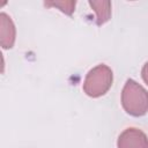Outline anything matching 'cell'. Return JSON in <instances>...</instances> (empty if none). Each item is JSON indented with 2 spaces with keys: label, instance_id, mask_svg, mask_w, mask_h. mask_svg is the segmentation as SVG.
Here are the masks:
<instances>
[{
  "label": "cell",
  "instance_id": "cell-1",
  "mask_svg": "<svg viewBox=\"0 0 148 148\" xmlns=\"http://www.w3.org/2000/svg\"><path fill=\"white\" fill-rule=\"evenodd\" d=\"M121 105L133 117L146 114L148 111V91L134 80L128 79L123 88Z\"/></svg>",
  "mask_w": 148,
  "mask_h": 148
},
{
  "label": "cell",
  "instance_id": "cell-2",
  "mask_svg": "<svg viewBox=\"0 0 148 148\" xmlns=\"http://www.w3.org/2000/svg\"><path fill=\"white\" fill-rule=\"evenodd\" d=\"M112 71L109 66L102 64L91 68L86 75L83 91L90 97H99L108 92L112 86Z\"/></svg>",
  "mask_w": 148,
  "mask_h": 148
},
{
  "label": "cell",
  "instance_id": "cell-3",
  "mask_svg": "<svg viewBox=\"0 0 148 148\" xmlns=\"http://www.w3.org/2000/svg\"><path fill=\"white\" fill-rule=\"evenodd\" d=\"M118 148H148V138L139 128L128 127L120 133L118 141Z\"/></svg>",
  "mask_w": 148,
  "mask_h": 148
},
{
  "label": "cell",
  "instance_id": "cell-4",
  "mask_svg": "<svg viewBox=\"0 0 148 148\" xmlns=\"http://www.w3.org/2000/svg\"><path fill=\"white\" fill-rule=\"evenodd\" d=\"M16 38V29L13 20L6 13L0 14V44L3 49H12Z\"/></svg>",
  "mask_w": 148,
  "mask_h": 148
},
{
  "label": "cell",
  "instance_id": "cell-5",
  "mask_svg": "<svg viewBox=\"0 0 148 148\" xmlns=\"http://www.w3.org/2000/svg\"><path fill=\"white\" fill-rule=\"evenodd\" d=\"M89 6L96 13V23L104 24L111 17V2L110 1H89Z\"/></svg>",
  "mask_w": 148,
  "mask_h": 148
},
{
  "label": "cell",
  "instance_id": "cell-6",
  "mask_svg": "<svg viewBox=\"0 0 148 148\" xmlns=\"http://www.w3.org/2000/svg\"><path fill=\"white\" fill-rule=\"evenodd\" d=\"M46 6H52V7H57L59 8L62 13L67 14V15H72L75 8L76 2L75 1H56V2H46Z\"/></svg>",
  "mask_w": 148,
  "mask_h": 148
},
{
  "label": "cell",
  "instance_id": "cell-7",
  "mask_svg": "<svg viewBox=\"0 0 148 148\" xmlns=\"http://www.w3.org/2000/svg\"><path fill=\"white\" fill-rule=\"evenodd\" d=\"M141 75H142V79H143L145 83L148 86V61L143 65L142 71H141Z\"/></svg>",
  "mask_w": 148,
  "mask_h": 148
}]
</instances>
